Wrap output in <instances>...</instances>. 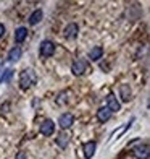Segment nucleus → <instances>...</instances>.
Masks as SVG:
<instances>
[{"mask_svg":"<svg viewBox=\"0 0 150 159\" xmlns=\"http://www.w3.org/2000/svg\"><path fill=\"white\" fill-rule=\"evenodd\" d=\"M37 81V76H35V71L32 68H24L19 75V86L21 89H27L31 88L32 84H35Z\"/></svg>","mask_w":150,"mask_h":159,"instance_id":"nucleus-1","label":"nucleus"},{"mask_svg":"<svg viewBox=\"0 0 150 159\" xmlns=\"http://www.w3.org/2000/svg\"><path fill=\"white\" fill-rule=\"evenodd\" d=\"M77 33H79V28H77L76 23H69L66 28H65V31H63V36H65V39L68 41H74L77 38Z\"/></svg>","mask_w":150,"mask_h":159,"instance_id":"nucleus-2","label":"nucleus"},{"mask_svg":"<svg viewBox=\"0 0 150 159\" xmlns=\"http://www.w3.org/2000/svg\"><path fill=\"white\" fill-rule=\"evenodd\" d=\"M85 68H87V62L82 60V59H77L73 65H71V71H73V75H76V76H81L85 71Z\"/></svg>","mask_w":150,"mask_h":159,"instance_id":"nucleus-3","label":"nucleus"},{"mask_svg":"<svg viewBox=\"0 0 150 159\" xmlns=\"http://www.w3.org/2000/svg\"><path fill=\"white\" fill-rule=\"evenodd\" d=\"M132 153H134V157L135 159H148V156H150L148 144H140V146L132 149Z\"/></svg>","mask_w":150,"mask_h":159,"instance_id":"nucleus-4","label":"nucleus"},{"mask_svg":"<svg viewBox=\"0 0 150 159\" xmlns=\"http://www.w3.org/2000/svg\"><path fill=\"white\" fill-rule=\"evenodd\" d=\"M55 52V44L52 41H42L40 44V55L42 57H52V54Z\"/></svg>","mask_w":150,"mask_h":159,"instance_id":"nucleus-5","label":"nucleus"},{"mask_svg":"<svg viewBox=\"0 0 150 159\" xmlns=\"http://www.w3.org/2000/svg\"><path fill=\"white\" fill-rule=\"evenodd\" d=\"M39 132L44 135V136H50L53 132H55V122L53 120H44L42 122V125H40V128H39Z\"/></svg>","mask_w":150,"mask_h":159,"instance_id":"nucleus-6","label":"nucleus"},{"mask_svg":"<svg viewBox=\"0 0 150 159\" xmlns=\"http://www.w3.org/2000/svg\"><path fill=\"white\" fill-rule=\"evenodd\" d=\"M74 124V117L71 114H63V115H60V119H58V125L63 128V130H66V128H69L71 125Z\"/></svg>","mask_w":150,"mask_h":159,"instance_id":"nucleus-7","label":"nucleus"},{"mask_svg":"<svg viewBox=\"0 0 150 159\" xmlns=\"http://www.w3.org/2000/svg\"><path fill=\"white\" fill-rule=\"evenodd\" d=\"M106 109H108L110 112H118L121 109V104L116 101V98L113 94H108L106 96Z\"/></svg>","mask_w":150,"mask_h":159,"instance_id":"nucleus-8","label":"nucleus"},{"mask_svg":"<svg viewBox=\"0 0 150 159\" xmlns=\"http://www.w3.org/2000/svg\"><path fill=\"white\" fill-rule=\"evenodd\" d=\"M95 148H97V143L95 141H87L82 146V149H84V156H85V159H90L92 156L95 154Z\"/></svg>","mask_w":150,"mask_h":159,"instance_id":"nucleus-9","label":"nucleus"},{"mask_svg":"<svg viewBox=\"0 0 150 159\" xmlns=\"http://www.w3.org/2000/svg\"><path fill=\"white\" fill-rule=\"evenodd\" d=\"M110 117H111V112L106 109V107H100L97 111V119H98V122H102V124H105L106 120H110Z\"/></svg>","mask_w":150,"mask_h":159,"instance_id":"nucleus-10","label":"nucleus"},{"mask_svg":"<svg viewBox=\"0 0 150 159\" xmlns=\"http://www.w3.org/2000/svg\"><path fill=\"white\" fill-rule=\"evenodd\" d=\"M102 55H103V49L100 47V46H95V47H92V49H90L89 59H90V60H94V62H97L98 59H102Z\"/></svg>","mask_w":150,"mask_h":159,"instance_id":"nucleus-11","label":"nucleus"},{"mask_svg":"<svg viewBox=\"0 0 150 159\" xmlns=\"http://www.w3.org/2000/svg\"><path fill=\"white\" fill-rule=\"evenodd\" d=\"M21 55H23V50H21L19 47H13L10 50V54H8V60L10 62H18L21 59Z\"/></svg>","mask_w":150,"mask_h":159,"instance_id":"nucleus-12","label":"nucleus"},{"mask_svg":"<svg viewBox=\"0 0 150 159\" xmlns=\"http://www.w3.org/2000/svg\"><path fill=\"white\" fill-rule=\"evenodd\" d=\"M119 96L123 101H129L131 99V88L129 84H121L119 86Z\"/></svg>","mask_w":150,"mask_h":159,"instance_id":"nucleus-13","label":"nucleus"},{"mask_svg":"<svg viewBox=\"0 0 150 159\" xmlns=\"http://www.w3.org/2000/svg\"><path fill=\"white\" fill-rule=\"evenodd\" d=\"M42 16H44V13H42V10H34L32 13H31V16H29V25H37L39 23V21L42 20Z\"/></svg>","mask_w":150,"mask_h":159,"instance_id":"nucleus-14","label":"nucleus"},{"mask_svg":"<svg viewBox=\"0 0 150 159\" xmlns=\"http://www.w3.org/2000/svg\"><path fill=\"white\" fill-rule=\"evenodd\" d=\"M68 143H69V135H68V133L61 132L58 136H56V144H58L60 148H65Z\"/></svg>","mask_w":150,"mask_h":159,"instance_id":"nucleus-15","label":"nucleus"},{"mask_svg":"<svg viewBox=\"0 0 150 159\" xmlns=\"http://www.w3.org/2000/svg\"><path fill=\"white\" fill-rule=\"evenodd\" d=\"M26 36H27V30H26V28H23V26H21V28H18V30H16V33H15V41H16L18 44H19V42H23V41L26 39Z\"/></svg>","mask_w":150,"mask_h":159,"instance_id":"nucleus-16","label":"nucleus"},{"mask_svg":"<svg viewBox=\"0 0 150 159\" xmlns=\"http://www.w3.org/2000/svg\"><path fill=\"white\" fill-rule=\"evenodd\" d=\"M11 75H13V70H3V71H2V75H0V83L10 81Z\"/></svg>","mask_w":150,"mask_h":159,"instance_id":"nucleus-17","label":"nucleus"},{"mask_svg":"<svg viewBox=\"0 0 150 159\" xmlns=\"http://www.w3.org/2000/svg\"><path fill=\"white\" fill-rule=\"evenodd\" d=\"M16 159H27V157H26V153H23V151H19V153L16 154Z\"/></svg>","mask_w":150,"mask_h":159,"instance_id":"nucleus-18","label":"nucleus"},{"mask_svg":"<svg viewBox=\"0 0 150 159\" xmlns=\"http://www.w3.org/2000/svg\"><path fill=\"white\" fill-rule=\"evenodd\" d=\"M3 33H5V26H3L2 23H0V38L3 36Z\"/></svg>","mask_w":150,"mask_h":159,"instance_id":"nucleus-19","label":"nucleus"}]
</instances>
